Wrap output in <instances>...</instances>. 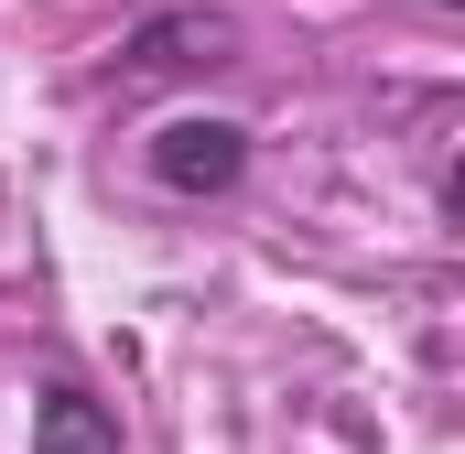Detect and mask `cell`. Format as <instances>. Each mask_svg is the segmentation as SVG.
Returning a JSON list of instances; mask_svg holds the SVG:
<instances>
[{
  "instance_id": "1",
  "label": "cell",
  "mask_w": 465,
  "mask_h": 454,
  "mask_svg": "<svg viewBox=\"0 0 465 454\" xmlns=\"http://www.w3.org/2000/svg\"><path fill=\"white\" fill-rule=\"evenodd\" d=\"M249 173V130L238 119H163L152 130V184L163 195H228Z\"/></svg>"
},
{
  "instance_id": "2",
  "label": "cell",
  "mask_w": 465,
  "mask_h": 454,
  "mask_svg": "<svg viewBox=\"0 0 465 454\" xmlns=\"http://www.w3.org/2000/svg\"><path fill=\"white\" fill-rule=\"evenodd\" d=\"M33 454H119V422L87 400V390L54 379V390L33 400Z\"/></svg>"
},
{
  "instance_id": "3",
  "label": "cell",
  "mask_w": 465,
  "mask_h": 454,
  "mask_svg": "<svg viewBox=\"0 0 465 454\" xmlns=\"http://www.w3.org/2000/svg\"><path fill=\"white\" fill-rule=\"evenodd\" d=\"M433 11H455V0H433Z\"/></svg>"
}]
</instances>
